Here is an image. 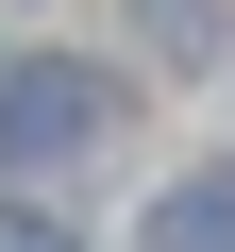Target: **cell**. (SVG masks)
Returning <instances> with one entry per match:
<instances>
[{
  "label": "cell",
  "mask_w": 235,
  "mask_h": 252,
  "mask_svg": "<svg viewBox=\"0 0 235 252\" xmlns=\"http://www.w3.org/2000/svg\"><path fill=\"white\" fill-rule=\"evenodd\" d=\"M101 152H118V84H101L84 51H34L17 84H0V202H17V219L67 202Z\"/></svg>",
  "instance_id": "1"
},
{
  "label": "cell",
  "mask_w": 235,
  "mask_h": 252,
  "mask_svg": "<svg viewBox=\"0 0 235 252\" xmlns=\"http://www.w3.org/2000/svg\"><path fill=\"white\" fill-rule=\"evenodd\" d=\"M135 252H235V168H185V185L135 219Z\"/></svg>",
  "instance_id": "2"
},
{
  "label": "cell",
  "mask_w": 235,
  "mask_h": 252,
  "mask_svg": "<svg viewBox=\"0 0 235 252\" xmlns=\"http://www.w3.org/2000/svg\"><path fill=\"white\" fill-rule=\"evenodd\" d=\"M135 17H151V34H218V0H135Z\"/></svg>",
  "instance_id": "3"
},
{
  "label": "cell",
  "mask_w": 235,
  "mask_h": 252,
  "mask_svg": "<svg viewBox=\"0 0 235 252\" xmlns=\"http://www.w3.org/2000/svg\"><path fill=\"white\" fill-rule=\"evenodd\" d=\"M0 252H67V235H0Z\"/></svg>",
  "instance_id": "4"
}]
</instances>
